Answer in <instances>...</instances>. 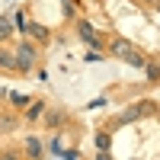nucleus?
Instances as JSON below:
<instances>
[{"instance_id":"obj_1","label":"nucleus","mask_w":160,"mask_h":160,"mask_svg":"<svg viewBox=\"0 0 160 160\" xmlns=\"http://www.w3.org/2000/svg\"><path fill=\"white\" fill-rule=\"evenodd\" d=\"M112 51H115L118 58H125L128 64H135V68H144V55H141V51H135V48H131V42H125V38H115V42H112Z\"/></svg>"},{"instance_id":"obj_2","label":"nucleus","mask_w":160,"mask_h":160,"mask_svg":"<svg viewBox=\"0 0 160 160\" xmlns=\"http://www.w3.org/2000/svg\"><path fill=\"white\" fill-rule=\"evenodd\" d=\"M32 64H35V48L32 45H19V68L29 71Z\"/></svg>"},{"instance_id":"obj_3","label":"nucleus","mask_w":160,"mask_h":160,"mask_svg":"<svg viewBox=\"0 0 160 160\" xmlns=\"http://www.w3.org/2000/svg\"><path fill=\"white\" fill-rule=\"evenodd\" d=\"M80 35L87 38V42L93 45V48H99V35H96V29H93L90 22H80Z\"/></svg>"},{"instance_id":"obj_4","label":"nucleus","mask_w":160,"mask_h":160,"mask_svg":"<svg viewBox=\"0 0 160 160\" xmlns=\"http://www.w3.org/2000/svg\"><path fill=\"white\" fill-rule=\"evenodd\" d=\"M26 154H29L32 160H38V157H42V141H38V138H29V141H26Z\"/></svg>"},{"instance_id":"obj_5","label":"nucleus","mask_w":160,"mask_h":160,"mask_svg":"<svg viewBox=\"0 0 160 160\" xmlns=\"http://www.w3.org/2000/svg\"><path fill=\"white\" fill-rule=\"evenodd\" d=\"M10 32H13V22H10L7 16H0V42H3V38H10Z\"/></svg>"},{"instance_id":"obj_6","label":"nucleus","mask_w":160,"mask_h":160,"mask_svg":"<svg viewBox=\"0 0 160 160\" xmlns=\"http://www.w3.org/2000/svg\"><path fill=\"white\" fill-rule=\"evenodd\" d=\"M96 148H99V151L109 148V135H96Z\"/></svg>"},{"instance_id":"obj_7","label":"nucleus","mask_w":160,"mask_h":160,"mask_svg":"<svg viewBox=\"0 0 160 160\" xmlns=\"http://www.w3.org/2000/svg\"><path fill=\"white\" fill-rule=\"evenodd\" d=\"M42 109H45V106H42V102H35L32 109H29V118H35V115H42Z\"/></svg>"},{"instance_id":"obj_8","label":"nucleus","mask_w":160,"mask_h":160,"mask_svg":"<svg viewBox=\"0 0 160 160\" xmlns=\"http://www.w3.org/2000/svg\"><path fill=\"white\" fill-rule=\"evenodd\" d=\"M0 160H16V154H0Z\"/></svg>"},{"instance_id":"obj_9","label":"nucleus","mask_w":160,"mask_h":160,"mask_svg":"<svg viewBox=\"0 0 160 160\" xmlns=\"http://www.w3.org/2000/svg\"><path fill=\"white\" fill-rule=\"evenodd\" d=\"M96 160H109V154H106V151H99V157Z\"/></svg>"}]
</instances>
